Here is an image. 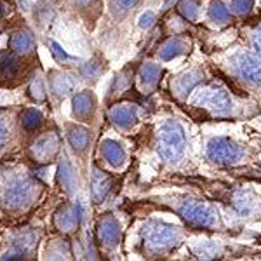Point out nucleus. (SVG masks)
<instances>
[{
    "mask_svg": "<svg viewBox=\"0 0 261 261\" xmlns=\"http://www.w3.org/2000/svg\"><path fill=\"white\" fill-rule=\"evenodd\" d=\"M185 130L183 127L174 120H169L161 125L159 129V140H157V150L159 155L169 164H178L185 155Z\"/></svg>",
    "mask_w": 261,
    "mask_h": 261,
    "instance_id": "nucleus-1",
    "label": "nucleus"
},
{
    "mask_svg": "<svg viewBox=\"0 0 261 261\" xmlns=\"http://www.w3.org/2000/svg\"><path fill=\"white\" fill-rule=\"evenodd\" d=\"M181 239L179 228L166 223H150L145 226V242L150 251L153 252H164L171 247H174Z\"/></svg>",
    "mask_w": 261,
    "mask_h": 261,
    "instance_id": "nucleus-2",
    "label": "nucleus"
},
{
    "mask_svg": "<svg viewBox=\"0 0 261 261\" xmlns=\"http://www.w3.org/2000/svg\"><path fill=\"white\" fill-rule=\"evenodd\" d=\"M178 211L181 214V218H183L188 225L195 226V228H209V226L216 225V221H218L216 213H214L209 205L202 204V202L187 200L179 205Z\"/></svg>",
    "mask_w": 261,
    "mask_h": 261,
    "instance_id": "nucleus-3",
    "label": "nucleus"
},
{
    "mask_svg": "<svg viewBox=\"0 0 261 261\" xmlns=\"http://www.w3.org/2000/svg\"><path fill=\"white\" fill-rule=\"evenodd\" d=\"M244 155L241 146L235 141H231L230 138H213L207 143V157L213 162L218 164H231L237 162Z\"/></svg>",
    "mask_w": 261,
    "mask_h": 261,
    "instance_id": "nucleus-4",
    "label": "nucleus"
},
{
    "mask_svg": "<svg viewBox=\"0 0 261 261\" xmlns=\"http://www.w3.org/2000/svg\"><path fill=\"white\" fill-rule=\"evenodd\" d=\"M195 103L200 107L207 108L209 112L216 115H226L231 110V99L225 91L220 87H207L202 89L195 98Z\"/></svg>",
    "mask_w": 261,
    "mask_h": 261,
    "instance_id": "nucleus-5",
    "label": "nucleus"
},
{
    "mask_svg": "<svg viewBox=\"0 0 261 261\" xmlns=\"http://www.w3.org/2000/svg\"><path fill=\"white\" fill-rule=\"evenodd\" d=\"M231 63H233V68L237 71V75L246 82H261V61L258 58H254L252 54L247 53H239L231 60Z\"/></svg>",
    "mask_w": 261,
    "mask_h": 261,
    "instance_id": "nucleus-6",
    "label": "nucleus"
},
{
    "mask_svg": "<svg viewBox=\"0 0 261 261\" xmlns=\"http://www.w3.org/2000/svg\"><path fill=\"white\" fill-rule=\"evenodd\" d=\"M33 195V187L28 181H18L14 183L9 190L6 192V202L11 207H21V205L28 204V200Z\"/></svg>",
    "mask_w": 261,
    "mask_h": 261,
    "instance_id": "nucleus-7",
    "label": "nucleus"
},
{
    "mask_svg": "<svg viewBox=\"0 0 261 261\" xmlns=\"http://www.w3.org/2000/svg\"><path fill=\"white\" fill-rule=\"evenodd\" d=\"M200 81H202L200 71L199 70H192V71H188V73L181 75L176 82H172V89H174V92L178 96L185 98V96H187L188 92H190Z\"/></svg>",
    "mask_w": 261,
    "mask_h": 261,
    "instance_id": "nucleus-8",
    "label": "nucleus"
},
{
    "mask_svg": "<svg viewBox=\"0 0 261 261\" xmlns=\"http://www.w3.org/2000/svg\"><path fill=\"white\" fill-rule=\"evenodd\" d=\"M120 237L119 225L113 218H105L99 223V239L103 242H107V246H115V242Z\"/></svg>",
    "mask_w": 261,
    "mask_h": 261,
    "instance_id": "nucleus-9",
    "label": "nucleus"
},
{
    "mask_svg": "<svg viewBox=\"0 0 261 261\" xmlns=\"http://www.w3.org/2000/svg\"><path fill=\"white\" fill-rule=\"evenodd\" d=\"M112 120L120 127H129L136 122V110L129 105H120L112 110Z\"/></svg>",
    "mask_w": 261,
    "mask_h": 261,
    "instance_id": "nucleus-10",
    "label": "nucleus"
},
{
    "mask_svg": "<svg viewBox=\"0 0 261 261\" xmlns=\"http://www.w3.org/2000/svg\"><path fill=\"white\" fill-rule=\"evenodd\" d=\"M187 50V44H185L181 39H169L166 44L161 47V58L162 60H172V58L179 56Z\"/></svg>",
    "mask_w": 261,
    "mask_h": 261,
    "instance_id": "nucleus-11",
    "label": "nucleus"
},
{
    "mask_svg": "<svg viewBox=\"0 0 261 261\" xmlns=\"http://www.w3.org/2000/svg\"><path fill=\"white\" fill-rule=\"evenodd\" d=\"M103 155L107 157V161L113 164V166H119L124 161V150L120 148V145L113 141H105L103 143Z\"/></svg>",
    "mask_w": 261,
    "mask_h": 261,
    "instance_id": "nucleus-12",
    "label": "nucleus"
},
{
    "mask_svg": "<svg viewBox=\"0 0 261 261\" xmlns=\"http://www.w3.org/2000/svg\"><path fill=\"white\" fill-rule=\"evenodd\" d=\"M140 77H141L143 86H155L159 77H161V68H159L157 65H150L148 63V65H145L141 68Z\"/></svg>",
    "mask_w": 261,
    "mask_h": 261,
    "instance_id": "nucleus-13",
    "label": "nucleus"
},
{
    "mask_svg": "<svg viewBox=\"0 0 261 261\" xmlns=\"http://www.w3.org/2000/svg\"><path fill=\"white\" fill-rule=\"evenodd\" d=\"M178 11L185 19L193 21L199 14V0H181Z\"/></svg>",
    "mask_w": 261,
    "mask_h": 261,
    "instance_id": "nucleus-14",
    "label": "nucleus"
},
{
    "mask_svg": "<svg viewBox=\"0 0 261 261\" xmlns=\"http://www.w3.org/2000/svg\"><path fill=\"white\" fill-rule=\"evenodd\" d=\"M91 108H92V99L87 92H82V94H79L73 99V110L77 115H86V113L91 112Z\"/></svg>",
    "mask_w": 261,
    "mask_h": 261,
    "instance_id": "nucleus-15",
    "label": "nucleus"
},
{
    "mask_svg": "<svg viewBox=\"0 0 261 261\" xmlns=\"http://www.w3.org/2000/svg\"><path fill=\"white\" fill-rule=\"evenodd\" d=\"M209 18L213 21H218V23H225V21L230 19V9L225 7L221 2H214L209 9Z\"/></svg>",
    "mask_w": 261,
    "mask_h": 261,
    "instance_id": "nucleus-16",
    "label": "nucleus"
},
{
    "mask_svg": "<svg viewBox=\"0 0 261 261\" xmlns=\"http://www.w3.org/2000/svg\"><path fill=\"white\" fill-rule=\"evenodd\" d=\"M108 188H110V181L105 179V176H96L94 183H92V195H94L96 200L103 199L107 195Z\"/></svg>",
    "mask_w": 261,
    "mask_h": 261,
    "instance_id": "nucleus-17",
    "label": "nucleus"
},
{
    "mask_svg": "<svg viewBox=\"0 0 261 261\" xmlns=\"http://www.w3.org/2000/svg\"><path fill=\"white\" fill-rule=\"evenodd\" d=\"M140 0H112L110 2V7H112V12L115 16H122L125 14L127 11L133 9Z\"/></svg>",
    "mask_w": 261,
    "mask_h": 261,
    "instance_id": "nucleus-18",
    "label": "nucleus"
},
{
    "mask_svg": "<svg viewBox=\"0 0 261 261\" xmlns=\"http://www.w3.org/2000/svg\"><path fill=\"white\" fill-rule=\"evenodd\" d=\"M252 6H254V0H231L230 2V11L235 14H247Z\"/></svg>",
    "mask_w": 261,
    "mask_h": 261,
    "instance_id": "nucleus-19",
    "label": "nucleus"
},
{
    "mask_svg": "<svg viewBox=\"0 0 261 261\" xmlns=\"http://www.w3.org/2000/svg\"><path fill=\"white\" fill-rule=\"evenodd\" d=\"M11 45L18 50H28L32 47V37L27 35V33H18V35L12 39Z\"/></svg>",
    "mask_w": 261,
    "mask_h": 261,
    "instance_id": "nucleus-20",
    "label": "nucleus"
},
{
    "mask_svg": "<svg viewBox=\"0 0 261 261\" xmlns=\"http://www.w3.org/2000/svg\"><path fill=\"white\" fill-rule=\"evenodd\" d=\"M70 141H71V145L75 146V148H84V146L87 145V133L86 130H82V129H77V130H73V133H70Z\"/></svg>",
    "mask_w": 261,
    "mask_h": 261,
    "instance_id": "nucleus-21",
    "label": "nucleus"
},
{
    "mask_svg": "<svg viewBox=\"0 0 261 261\" xmlns=\"http://www.w3.org/2000/svg\"><path fill=\"white\" fill-rule=\"evenodd\" d=\"M24 125H27L28 129H35V127H39L40 125V122H42V115L39 112H35V110H30V112H27V115H24Z\"/></svg>",
    "mask_w": 261,
    "mask_h": 261,
    "instance_id": "nucleus-22",
    "label": "nucleus"
},
{
    "mask_svg": "<svg viewBox=\"0 0 261 261\" xmlns=\"http://www.w3.org/2000/svg\"><path fill=\"white\" fill-rule=\"evenodd\" d=\"M153 21H155V14H153L151 11H148L146 14H143V16H141L140 27H141V28H150L151 24H153Z\"/></svg>",
    "mask_w": 261,
    "mask_h": 261,
    "instance_id": "nucleus-23",
    "label": "nucleus"
},
{
    "mask_svg": "<svg viewBox=\"0 0 261 261\" xmlns=\"http://www.w3.org/2000/svg\"><path fill=\"white\" fill-rule=\"evenodd\" d=\"M4 68H7V75H11V73H14V71H16L18 65H16V61L12 60V58L7 56L6 60H4Z\"/></svg>",
    "mask_w": 261,
    "mask_h": 261,
    "instance_id": "nucleus-24",
    "label": "nucleus"
},
{
    "mask_svg": "<svg viewBox=\"0 0 261 261\" xmlns=\"http://www.w3.org/2000/svg\"><path fill=\"white\" fill-rule=\"evenodd\" d=\"M252 44H254L256 50H258V53L261 54V28H258V30H256L254 37H252Z\"/></svg>",
    "mask_w": 261,
    "mask_h": 261,
    "instance_id": "nucleus-25",
    "label": "nucleus"
},
{
    "mask_svg": "<svg viewBox=\"0 0 261 261\" xmlns=\"http://www.w3.org/2000/svg\"><path fill=\"white\" fill-rule=\"evenodd\" d=\"M6 140H7V127H6V124L0 120V145H2Z\"/></svg>",
    "mask_w": 261,
    "mask_h": 261,
    "instance_id": "nucleus-26",
    "label": "nucleus"
},
{
    "mask_svg": "<svg viewBox=\"0 0 261 261\" xmlns=\"http://www.w3.org/2000/svg\"><path fill=\"white\" fill-rule=\"evenodd\" d=\"M77 2H89V0H77Z\"/></svg>",
    "mask_w": 261,
    "mask_h": 261,
    "instance_id": "nucleus-27",
    "label": "nucleus"
},
{
    "mask_svg": "<svg viewBox=\"0 0 261 261\" xmlns=\"http://www.w3.org/2000/svg\"><path fill=\"white\" fill-rule=\"evenodd\" d=\"M0 14H2V7H0Z\"/></svg>",
    "mask_w": 261,
    "mask_h": 261,
    "instance_id": "nucleus-28",
    "label": "nucleus"
}]
</instances>
